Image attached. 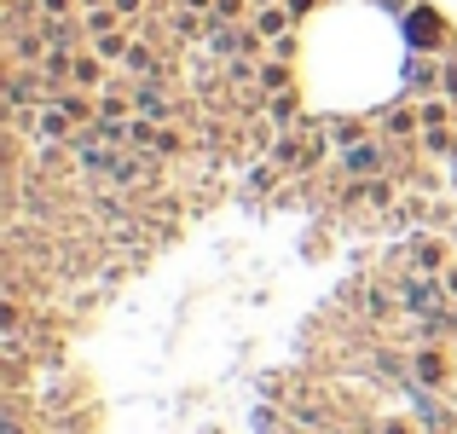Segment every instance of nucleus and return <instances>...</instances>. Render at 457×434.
<instances>
[{
    "instance_id": "f257e3e1",
    "label": "nucleus",
    "mask_w": 457,
    "mask_h": 434,
    "mask_svg": "<svg viewBox=\"0 0 457 434\" xmlns=\"http://www.w3.org/2000/svg\"><path fill=\"white\" fill-rule=\"evenodd\" d=\"M452 359L440 342H417V354H411V371H417V388H452Z\"/></svg>"
},
{
    "instance_id": "f03ea898",
    "label": "nucleus",
    "mask_w": 457,
    "mask_h": 434,
    "mask_svg": "<svg viewBox=\"0 0 457 434\" xmlns=\"http://www.w3.org/2000/svg\"><path fill=\"white\" fill-rule=\"evenodd\" d=\"M400 307H405V313H417V319H428V313L446 307V289H440L435 272H417V279H405V284H400Z\"/></svg>"
},
{
    "instance_id": "7ed1b4c3",
    "label": "nucleus",
    "mask_w": 457,
    "mask_h": 434,
    "mask_svg": "<svg viewBox=\"0 0 457 434\" xmlns=\"http://www.w3.org/2000/svg\"><path fill=\"white\" fill-rule=\"evenodd\" d=\"M452 232H440V226H435V232H423V238H417V244H411V261H417V272H435V279H440V272H446L452 267Z\"/></svg>"
},
{
    "instance_id": "20e7f679",
    "label": "nucleus",
    "mask_w": 457,
    "mask_h": 434,
    "mask_svg": "<svg viewBox=\"0 0 457 434\" xmlns=\"http://www.w3.org/2000/svg\"><path fill=\"white\" fill-rule=\"evenodd\" d=\"M249 29H255L261 41L272 46V41H284V35L295 29V12L284 6V0H267V6H255V12H249Z\"/></svg>"
},
{
    "instance_id": "39448f33",
    "label": "nucleus",
    "mask_w": 457,
    "mask_h": 434,
    "mask_svg": "<svg viewBox=\"0 0 457 434\" xmlns=\"http://www.w3.org/2000/svg\"><path fill=\"white\" fill-rule=\"evenodd\" d=\"M405 35H411L417 53H435V46L446 41V23H440V12H435V6H417L411 18H405Z\"/></svg>"
},
{
    "instance_id": "423d86ee",
    "label": "nucleus",
    "mask_w": 457,
    "mask_h": 434,
    "mask_svg": "<svg viewBox=\"0 0 457 434\" xmlns=\"http://www.w3.org/2000/svg\"><path fill=\"white\" fill-rule=\"evenodd\" d=\"M104 81H111V64H104L99 53H76V64H70V88H81V93H104Z\"/></svg>"
},
{
    "instance_id": "0eeeda50",
    "label": "nucleus",
    "mask_w": 457,
    "mask_h": 434,
    "mask_svg": "<svg viewBox=\"0 0 457 434\" xmlns=\"http://www.w3.org/2000/svg\"><path fill=\"white\" fill-rule=\"evenodd\" d=\"M440 76H446V64H435V53H417L411 58V99H435L440 93Z\"/></svg>"
},
{
    "instance_id": "6e6552de",
    "label": "nucleus",
    "mask_w": 457,
    "mask_h": 434,
    "mask_svg": "<svg viewBox=\"0 0 457 434\" xmlns=\"http://www.w3.org/2000/svg\"><path fill=\"white\" fill-rule=\"evenodd\" d=\"M342 168H347L353 179H377V174H382V145H377V139H359V145H347Z\"/></svg>"
},
{
    "instance_id": "1a4fd4ad",
    "label": "nucleus",
    "mask_w": 457,
    "mask_h": 434,
    "mask_svg": "<svg viewBox=\"0 0 457 434\" xmlns=\"http://www.w3.org/2000/svg\"><path fill=\"white\" fill-rule=\"evenodd\" d=\"M122 23H128V18L111 6V0H104V6H81V29H87V41H99V35H116Z\"/></svg>"
},
{
    "instance_id": "9d476101",
    "label": "nucleus",
    "mask_w": 457,
    "mask_h": 434,
    "mask_svg": "<svg viewBox=\"0 0 457 434\" xmlns=\"http://www.w3.org/2000/svg\"><path fill=\"white\" fill-rule=\"evenodd\" d=\"M267 122L278 128H302V104H295V88H284V93H267Z\"/></svg>"
},
{
    "instance_id": "9b49d317",
    "label": "nucleus",
    "mask_w": 457,
    "mask_h": 434,
    "mask_svg": "<svg viewBox=\"0 0 457 434\" xmlns=\"http://www.w3.org/2000/svg\"><path fill=\"white\" fill-rule=\"evenodd\" d=\"M382 134H388V139H411V134H423V116H417V99H411V104H394V111L382 116Z\"/></svg>"
},
{
    "instance_id": "f8f14e48",
    "label": "nucleus",
    "mask_w": 457,
    "mask_h": 434,
    "mask_svg": "<svg viewBox=\"0 0 457 434\" xmlns=\"http://www.w3.org/2000/svg\"><path fill=\"white\" fill-rule=\"evenodd\" d=\"M417 116H423V134L428 128H457V104L446 93H435V99H417Z\"/></svg>"
},
{
    "instance_id": "ddd939ff",
    "label": "nucleus",
    "mask_w": 457,
    "mask_h": 434,
    "mask_svg": "<svg viewBox=\"0 0 457 434\" xmlns=\"http://www.w3.org/2000/svg\"><path fill=\"white\" fill-rule=\"evenodd\" d=\"M255 88H267V93H284V88H290V58H278V53H272L267 64H255Z\"/></svg>"
},
{
    "instance_id": "4468645a",
    "label": "nucleus",
    "mask_w": 457,
    "mask_h": 434,
    "mask_svg": "<svg viewBox=\"0 0 457 434\" xmlns=\"http://www.w3.org/2000/svg\"><path fill=\"white\" fill-rule=\"evenodd\" d=\"M93 53H99L104 64H128V53H134V35H128V29H116V35H99V41H93Z\"/></svg>"
},
{
    "instance_id": "2eb2a0df",
    "label": "nucleus",
    "mask_w": 457,
    "mask_h": 434,
    "mask_svg": "<svg viewBox=\"0 0 457 434\" xmlns=\"http://www.w3.org/2000/svg\"><path fill=\"white\" fill-rule=\"evenodd\" d=\"M203 18H209V12H186V6H179L174 12V41H197V35H209Z\"/></svg>"
},
{
    "instance_id": "dca6fc26",
    "label": "nucleus",
    "mask_w": 457,
    "mask_h": 434,
    "mask_svg": "<svg viewBox=\"0 0 457 434\" xmlns=\"http://www.w3.org/2000/svg\"><path fill=\"white\" fill-rule=\"evenodd\" d=\"M156 70H162V64H156V53H151L145 41H134V53H128V76L145 81V76H156Z\"/></svg>"
},
{
    "instance_id": "f3484780",
    "label": "nucleus",
    "mask_w": 457,
    "mask_h": 434,
    "mask_svg": "<svg viewBox=\"0 0 457 434\" xmlns=\"http://www.w3.org/2000/svg\"><path fill=\"white\" fill-rule=\"evenodd\" d=\"M330 139L347 151V145H359V139H365V122H359V116H336V122H330Z\"/></svg>"
},
{
    "instance_id": "a211bd4d",
    "label": "nucleus",
    "mask_w": 457,
    "mask_h": 434,
    "mask_svg": "<svg viewBox=\"0 0 457 434\" xmlns=\"http://www.w3.org/2000/svg\"><path fill=\"white\" fill-rule=\"evenodd\" d=\"M249 6H255V0H214V12H209V18L237 23V18H249Z\"/></svg>"
},
{
    "instance_id": "6ab92c4d",
    "label": "nucleus",
    "mask_w": 457,
    "mask_h": 434,
    "mask_svg": "<svg viewBox=\"0 0 457 434\" xmlns=\"http://www.w3.org/2000/svg\"><path fill=\"white\" fill-rule=\"evenodd\" d=\"M151 151L156 156H179V151H186V139H179L174 128H156V145H151Z\"/></svg>"
},
{
    "instance_id": "aec40b11",
    "label": "nucleus",
    "mask_w": 457,
    "mask_h": 434,
    "mask_svg": "<svg viewBox=\"0 0 457 434\" xmlns=\"http://www.w3.org/2000/svg\"><path fill=\"white\" fill-rule=\"evenodd\" d=\"M76 6H81V0H35V12H41V18H70Z\"/></svg>"
},
{
    "instance_id": "412c9836",
    "label": "nucleus",
    "mask_w": 457,
    "mask_h": 434,
    "mask_svg": "<svg viewBox=\"0 0 457 434\" xmlns=\"http://www.w3.org/2000/svg\"><path fill=\"white\" fill-rule=\"evenodd\" d=\"M377 434H423V429H411L405 417H382V423H377Z\"/></svg>"
},
{
    "instance_id": "4be33fe9",
    "label": "nucleus",
    "mask_w": 457,
    "mask_h": 434,
    "mask_svg": "<svg viewBox=\"0 0 457 434\" xmlns=\"http://www.w3.org/2000/svg\"><path fill=\"white\" fill-rule=\"evenodd\" d=\"M440 93L457 104V58H446V76H440Z\"/></svg>"
},
{
    "instance_id": "5701e85b",
    "label": "nucleus",
    "mask_w": 457,
    "mask_h": 434,
    "mask_svg": "<svg viewBox=\"0 0 457 434\" xmlns=\"http://www.w3.org/2000/svg\"><path fill=\"white\" fill-rule=\"evenodd\" d=\"M440 289H446V301H457V255H452V267L440 272Z\"/></svg>"
},
{
    "instance_id": "b1692460",
    "label": "nucleus",
    "mask_w": 457,
    "mask_h": 434,
    "mask_svg": "<svg viewBox=\"0 0 457 434\" xmlns=\"http://www.w3.org/2000/svg\"><path fill=\"white\" fill-rule=\"evenodd\" d=\"M116 12H122V18H145V0H111Z\"/></svg>"
},
{
    "instance_id": "393cba45",
    "label": "nucleus",
    "mask_w": 457,
    "mask_h": 434,
    "mask_svg": "<svg viewBox=\"0 0 457 434\" xmlns=\"http://www.w3.org/2000/svg\"><path fill=\"white\" fill-rule=\"evenodd\" d=\"M284 6H290V12H295V18H307V12H312V6H319V0H284Z\"/></svg>"
},
{
    "instance_id": "a878e982",
    "label": "nucleus",
    "mask_w": 457,
    "mask_h": 434,
    "mask_svg": "<svg viewBox=\"0 0 457 434\" xmlns=\"http://www.w3.org/2000/svg\"><path fill=\"white\" fill-rule=\"evenodd\" d=\"M186 12H214V0H179Z\"/></svg>"
},
{
    "instance_id": "bb28decb",
    "label": "nucleus",
    "mask_w": 457,
    "mask_h": 434,
    "mask_svg": "<svg viewBox=\"0 0 457 434\" xmlns=\"http://www.w3.org/2000/svg\"><path fill=\"white\" fill-rule=\"evenodd\" d=\"M6 434H23V423H18V417H12V423H6Z\"/></svg>"
},
{
    "instance_id": "cd10ccee",
    "label": "nucleus",
    "mask_w": 457,
    "mask_h": 434,
    "mask_svg": "<svg viewBox=\"0 0 457 434\" xmlns=\"http://www.w3.org/2000/svg\"><path fill=\"white\" fill-rule=\"evenodd\" d=\"M452 197H457V156H452Z\"/></svg>"
},
{
    "instance_id": "c85d7f7f",
    "label": "nucleus",
    "mask_w": 457,
    "mask_h": 434,
    "mask_svg": "<svg viewBox=\"0 0 457 434\" xmlns=\"http://www.w3.org/2000/svg\"><path fill=\"white\" fill-rule=\"evenodd\" d=\"M452 412H457V382H452Z\"/></svg>"
},
{
    "instance_id": "c756f323",
    "label": "nucleus",
    "mask_w": 457,
    "mask_h": 434,
    "mask_svg": "<svg viewBox=\"0 0 457 434\" xmlns=\"http://www.w3.org/2000/svg\"><path fill=\"white\" fill-rule=\"evenodd\" d=\"M255 6H267V0H255Z\"/></svg>"
}]
</instances>
